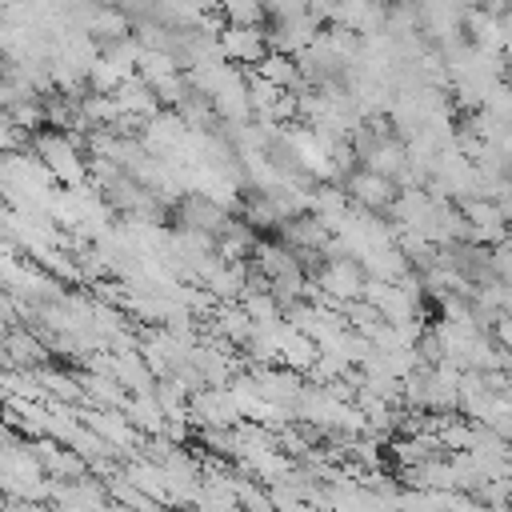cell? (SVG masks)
Masks as SVG:
<instances>
[{
    "mask_svg": "<svg viewBox=\"0 0 512 512\" xmlns=\"http://www.w3.org/2000/svg\"><path fill=\"white\" fill-rule=\"evenodd\" d=\"M348 192H352V200H356L360 208H372V212H380V208H388V204L396 200L392 176H380V172H372V168L356 172V176L348 180Z\"/></svg>",
    "mask_w": 512,
    "mask_h": 512,
    "instance_id": "7a4b0ae2",
    "label": "cell"
},
{
    "mask_svg": "<svg viewBox=\"0 0 512 512\" xmlns=\"http://www.w3.org/2000/svg\"><path fill=\"white\" fill-rule=\"evenodd\" d=\"M44 148H48V164H52L60 176H68V180H76V176H80V164H76L72 144H64V140L56 136V140H48Z\"/></svg>",
    "mask_w": 512,
    "mask_h": 512,
    "instance_id": "277c9868",
    "label": "cell"
},
{
    "mask_svg": "<svg viewBox=\"0 0 512 512\" xmlns=\"http://www.w3.org/2000/svg\"><path fill=\"white\" fill-rule=\"evenodd\" d=\"M364 284H368V280H364V268H360L352 256H332V260L320 268V288H324L328 296H336V300L360 296Z\"/></svg>",
    "mask_w": 512,
    "mask_h": 512,
    "instance_id": "6da1fadb",
    "label": "cell"
},
{
    "mask_svg": "<svg viewBox=\"0 0 512 512\" xmlns=\"http://www.w3.org/2000/svg\"><path fill=\"white\" fill-rule=\"evenodd\" d=\"M220 12L228 24H260L264 0H220Z\"/></svg>",
    "mask_w": 512,
    "mask_h": 512,
    "instance_id": "3957f363",
    "label": "cell"
}]
</instances>
